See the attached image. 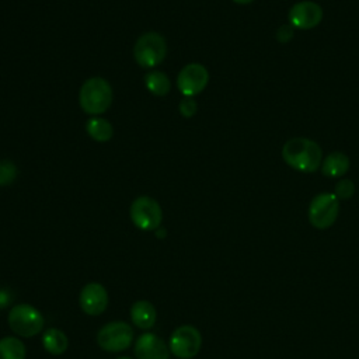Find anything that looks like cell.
I'll list each match as a JSON object with an SVG mask.
<instances>
[{
	"mask_svg": "<svg viewBox=\"0 0 359 359\" xmlns=\"http://www.w3.org/2000/svg\"><path fill=\"white\" fill-rule=\"evenodd\" d=\"M282 157L285 163L296 171L313 172L323 163V150L311 139L293 137L282 147Z\"/></svg>",
	"mask_w": 359,
	"mask_h": 359,
	"instance_id": "cell-1",
	"label": "cell"
},
{
	"mask_svg": "<svg viewBox=\"0 0 359 359\" xmlns=\"http://www.w3.org/2000/svg\"><path fill=\"white\" fill-rule=\"evenodd\" d=\"M80 107L90 115L105 112L112 102V88L102 77H91L86 80L79 93Z\"/></svg>",
	"mask_w": 359,
	"mask_h": 359,
	"instance_id": "cell-2",
	"label": "cell"
},
{
	"mask_svg": "<svg viewBox=\"0 0 359 359\" xmlns=\"http://www.w3.org/2000/svg\"><path fill=\"white\" fill-rule=\"evenodd\" d=\"M8 325L20 337L31 338L43 328V317L38 309L31 304H15L8 313Z\"/></svg>",
	"mask_w": 359,
	"mask_h": 359,
	"instance_id": "cell-3",
	"label": "cell"
},
{
	"mask_svg": "<svg viewBox=\"0 0 359 359\" xmlns=\"http://www.w3.org/2000/svg\"><path fill=\"white\" fill-rule=\"evenodd\" d=\"M167 53L164 38L157 32H146L139 36L133 48V56L139 66L151 69L163 62Z\"/></svg>",
	"mask_w": 359,
	"mask_h": 359,
	"instance_id": "cell-4",
	"label": "cell"
},
{
	"mask_svg": "<svg viewBox=\"0 0 359 359\" xmlns=\"http://www.w3.org/2000/svg\"><path fill=\"white\" fill-rule=\"evenodd\" d=\"M339 199L331 192L316 195L309 206V220L313 227L324 230L331 227L339 213Z\"/></svg>",
	"mask_w": 359,
	"mask_h": 359,
	"instance_id": "cell-5",
	"label": "cell"
},
{
	"mask_svg": "<svg viewBox=\"0 0 359 359\" xmlns=\"http://www.w3.org/2000/svg\"><path fill=\"white\" fill-rule=\"evenodd\" d=\"M133 224L140 230H157L163 220V210L158 202L150 196L136 198L129 210Z\"/></svg>",
	"mask_w": 359,
	"mask_h": 359,
	"instance_id": "cell-6",
	"label": "cell"
},
{
	"mask_svg": "<svg viewBox=\"0 0 359 359\" xmlns=\"http://www.w3.org/2000/svg\"><path fill=\"white\" fill-rule=\"evenodd\" d=\"M133 339V330L125 321L105 324L97 334V344L107 352H121L129 348Z\"/></svg>",
	"mask_w": 359,
	"mask_h": 359,
	"instance_id": "cell-7",
	"label": "cell"
},
{
	"mask_svg": "<svg viewBox=\"0 0 359 359\" xmlns=\"http://www.w3.org/2000/svg\"><path fill=\"white\" fill-rule=\"evenodd\" d=\"M202 346V335L194 325H180L170 337V351L178 359H192Z\"/></svg>",
	"mask_w": 359,
	"mask_h": 359,
	"instance_id": "cell-8",
	"label": "cell"
},
{
	"mask_svg": "<svg viewBox=\"0 0 359 359\" xmlns=\"http://www.w3.org/2000/svg\"><path fill=\"white\" fill-rule=\"evenodd\" d=\"M209 81V73L201 63H188L181 69L177 77V87L185 97L199 94Z\"/></svg>",
	"mask_w": 359,
	"mask_h": 359,
	"instance_id": "cell-9",
	"label": "cell"
},
{
	"mask_svg": "<svg viewBox=\"0 0 359 359\" xmlns=\"http://www.w3.org/2000/svg\"><path fill=\"white\" fill-rule=\"evenodd\" d=\"M289 24L296 29H311L323 20V8L316 1H299L289 10Z\"/></svg>",
	"mask_w": 359,
	"mask_h": 359,
	"instance_id": "cell-10",
	"label": "cell"
},
{
	"mask_svg": "<svg viewBox=\"0 0 359 359\" xmlns=\"http://www.w3.org/2000/svg\"><path fill=\"white\" fill-rule=\"evenodd\" d=\"M80 307L88 316H100L108 306L107 289L97 282L87 283L80 292Z\"/></svg>",
	"mask_w": 359,
	"mask_h": 359,
	"instance_id": "cell-11",
	"label": "cell"
},
{
	"mask_svg": "<svg viewBox=\"0 0 359 359\" xmlns=\"http://www.w3.org/2000/svg\"><path fill=\"white\" fill-rule=\"evenodd\" d=\"M135 355L137 359H170V351L164 341L156 334H142L135 344Z\"/></svg>",
	"mask_w": 359,
	"mask_h": 359,
	"instance_id": "cell-12",
	"label": "cell"
},
{
	"mask_svg": "<svg viewBox=\"0 0 359 359\" xmlns=\"http://www.w3.org/2000/svg\"><path fill=\"white\" fill-rule=\"evenodd\" d=\"M156 317H157L156 309L147 300H137L130 307L132 323L142 330L151 328L156 323Z\"/></svg>",
	"mask_w": 359,
	"mask_h": 359,
	"instance_id": "cell-13",
	"label": "cell"
},
{
	"mask_svg": "<svg viewBox=\"0 0 359 359\" xmlns=\"http://www.w3.org/2000/svg\"><path fill=\"white\" fill-rule=\"evenodd\" d=\"M349 168V157L341 151L330 153L321 163L323 174L327 177H342Z\"/></svg>",
	"mask_w": 359,
	"mask_h": 359,
	"instance_id": "cell-14",
	"label": "cell"
},
{
	"mask_svg": "<svg viewBox=\"0 0 359 359\" xmlns=\"http://www.w3.org/2000/svg\"><path fill=\"white\" fill-rule=\"evenodd\" d=\"M67 345L66 334L57 328H48L42 335V346L50 355H62L67 349Z\"/></svg>",
	"mask_w": 359,
	"mask_h": 359,
	"instance_id": "cell-15",
	"label": "cell"
},
{
	"mask_svg": "<svg viewBox=\"0 0 359 359\" xmlns=\"http://www.w3.org/2000/svg\"><path fill=\"white\" fill-rule=\"evenodd\" d=\"M86 130L90 135V137H93L97 142H108L114 135L112 125L107 119L97 116L90 118L86 122Z\"/></svg>",
	"mask_w": 359,
	"mask_h": 359,
	"instance_id": "cell-16",
	"label": "cell"
},
{
	"mask_svg": "<svg viewBox=\"0 0 359 359\" xmlns=\"http://www.w3.org/2000/svg\"><path fill=\"white\" fill-rule=\"evenodd\" d=\"M144 84L151 94L158 95V97L167 95L171 88V83H170V79L167 77V74L163 72H157V70L149 72L144 76Z\"/></svg>",
	"mask_w": 359,
	"mask_h": 359,
	"instance_id": "cell-17",
	"label": "cell"
},
{
	"mask_svg": "<svg viewBox=\"0 0 359 359\" xmlns=\"http://www.w3.org/2000/svg\"><path fill=\"white\" fill-rule=\"evenodd\" d=\"M25 345L15 337L0 339V359H25Z\"/></svg>",
	"mask_w": 359,
	"mask_h": 359,
	"instance_id": "cell-18",
	"label": "cell"
},
{
	"mask_svg": "<svg viewBox=\"0 0 359 359\" xmlns=\"http://www.w3.org/2000/svg\"><path fill=\"white\" fill-rule=\"evenodd\" d=\"M17 177V167L10 160H0V187L10 185Z\"/></svg>",
	"mask_w": 359,
	"mask_h": 359,
	"instance_id": "cell-19",
	"label": "cell"
},
{
	"mask_svg": "<svg viewBox=\"0 0 359 359\" xmlns=\"http://www.w3.org/2000/svg\"><path fill=\"white\" fill-rule=\"evenodd\" d=\"M355 194V184L351 180H341L335 185L334 195L338 199H349Z\"/></svg>",
	"mask_w": 359,
	"mask_h": 359,
	"instance_id": "cell-20",
	"label": "cell"
},
{
	"mask_svg": "<svg viewBox=\"0 0 359 359\" xmlns=\"http://www.w3.org/2000/svg\"><path fill=\"white\" fill-rule=\"evenodd\" d=\"M198 109V105L192 97H185L180 102V112L184 118H192Z\"/></svg>",
	"mask_w": 359,
	"mask_h": 359,
	"instance_id": "cell-21",
	"label": "cell"
},
{
	"mask_svg": "<svg viewBox=\"0 0 359 359\" xmlns=\"http://www.w3.org/2000/svg\"><path fill=\"white\" fill-rule=\"evenodd\" d=\"M293 29H294V28H293L290 24L279 27L278 31H276V39H278V42H280V43L289 42V41L293 38Z\"/></svg>",
	"mask_w": 359,
	"mask_h": 359,
	"instance_id": "cell-22",
	"label": "cell"
},
{
	"mask_svg": "<svg viewBox=\"0 0 359 359\" xmlns=\"http://www.w3.org/2000/svg\"><path fill=\"white\" fill-rule=\"evenodd\" d=\"M233 1H236V3H238V4H248V3H251V1H254V0H233Z\"/></svg>",
	"mask_w": 359,
	"mask_h": 359,
	"instance_id": "cell-23",
	"label": "cell"
},
{
	"mask_svg": "<svg viewBox=\"0 0 359 359\" xmlns=\"http://www.w3.org/2000/svg\"><path fill=\"white\" fill-rule=\"evenodd\" d=\"M164 234H165L164 229H163V231H158V233H157V236H158V237H164Z\"/></svg>",
	"mask_w": 359,
	"mask_h": 359,
	"instance_id": "cell-24",
	"label": "cell"
},
{
	"mask_svg": "<svg viewBox=\"0 0 359 359\" xmlns=\"http://www.w3.org/2000/svg\"><path fill=\"white\" fill-rule=\"evenodd\" d=\"M118 359H130V358H128V356H122V358H118Z\"/></svg>",
	"mask_w": 359,
	"mask_h": 359,
	"instance_id": "cell-25",
	"label": "cell"
}]
</instances>
